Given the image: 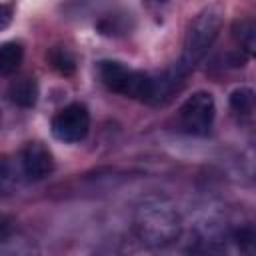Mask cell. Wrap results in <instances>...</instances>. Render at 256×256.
<instances>
[{
    "label": "cell",
    "instance_id": "8",
    "mask_svg": "<svg viewBox=\"0 0 256 256\" xmlns=\"http://www.w3.org/2000/svg\"><path fill=\"white\" fill-rule=\"evenodd\" d=\"M234 38L242 46V50L256 58V18H244L238 20L232 28Z\"/></svg>",
    "mask_w": 256,
    "mask_h": 256
},
{
    "label": "cell",
    "instance_id": "12",
    "mask_svg": "<svg viewBox=\"0 0 256 256\" xmlns=\"http://www.w3.org/2000/svg\"><path fill=\"white\" fill-rule=\"evenodd\" d=\"M232 242L236 244V248L240 252H246V254H256V228L252 226H242V228H236L232 234H230Z\"/></svg>",
    "mask_w": 256,
    "mask_h": 256
},
{
    "label": "cell",
    "instance_id": "1",
    "mask_svg": "<svg viewBox=\"0 0 256 256\" xmlns=\"http://www.w3.org/2000/svg\"><path fill=\"white\" fill-rule=\"evenodd\" d=\"M134 230L144 244L164 248L178 240L182 220L170 202L162 198H146L134 212Z\"/></svg>",
    "mask_w": 256,
    "mask_h": 256
},
{
    "label": "cell",
    "instance_id": "5",
    "mask_svg": "<svg viewBox=\"0 0 256 256\" xmlns=\"http://www.w3.org/2000/svg\"><path fill=\"white\" fill-rule=\"evenodd\" d=\"M20 168L28 180H44L54 172V156L42 142H28L20 152Z\"/></svg>",
    "mask_w": 256,
    "mask_h": 256
},
{
    "label": "cell",
    "instance_id": "2",
    "mask_svg": "<svg viewBox=\"0 0 256 256\" xmlns=\"http://www.w3.org/2000/svg\"><path fill=\"white\" fill-rule=\"evenodd\" d=\"M222 22H224V12L220 6H208L192 18L186 30L182 54L174 64L178 72L186 76L204 60V56L208 54V50L212 48V44L216 42L222 30Z\"/></svg>",
    "mask_w": 256,
    "mask_h": 256
},
{
    "label": "cell",
    "instance_id": "10",
    "mask_svg": "<svg viewBox=\"0 0 256 256\" xmlns=\"http://www.w3.org/2000/svg\"><path fill=\"white\" fill-rule=\"evenodd\" d=\"M46 58H48L50 66H52L56 72L64 74V76H70V74L76 70V60H74V56L70 54V50L64 48V46H54V48H50L48 54H46Z\"/></svg>",
    "mask_w": 256,
    "mask_h": 256
},
{
    "label": "cell",
    "instance_id": "7",
    "mask_svg": "<svg viewBox=\"0 0 256 256\" xmlns=\"http://www.w3.org/2000/svg\"><path fill=\"white\" fill-rule=\"evenodd\" d=\"M8 98L12 104L20 106V108H32L38 102V84L34 78H18L12 80L8 86Z\"/></svg>",
    "mask_w": 256,
    "mask_h": 256
},
{
    "label": "cell",
    "instance_id": "6",
    "mask_svg": "<svg viewBox=\"0 0 256 256\" xmlns=\"http://www.w3.org/2000/svg\"><path fill=\"white\" fill-rule=\"evenodd\" d=\"M130 74H132V68H126L122 62H116V60H102L98 64V76H100L102 84L108 90L118 92L122 96L126 94Z\"/></svg>",
    "mask_w": 256,
    "mask_h": 256
},
{
    "label": "cell",
    "instance_id": "11",
    "mask_svg": "<svg viewBox=\"0 0 256 256\" xmlns=\"http://www.w3.org/2000/svg\"><path fill=\"white\" fill-rule=\"evenodd\" d=\"M230 108L236 114H250L256 108V94L250 88H236L230 94Z\"/></svg>",
    "mask_w": 256,
    "mask_h": 256
},
{
    "label": "cell",
    "instance_id": "9",
    "mask_svg": "<svg viewBox=\"0 0 256 256\" xmlns=\"http://www.w3.org/2000/svg\"><path fill=\"white\" fill-rule=\"evenodd\" d=\"M22 58H24V48L20 42H16V40L4 42L0 46V72L4 76H10L12 72L18 70Z\"/></svg>",
    "mask_w": 256,
    "mask_h": 256
},
{
    "label": "cell",
    "instance_id": "14",
    "mask_svg": "<svg viewBox=\"0 0 256 256\" xmlns=\"http://www.w3.org/2000/svg\"><path fill=\"white\" fill-rule=\"evenodd\" d=\"M158 2H166V0H158Z\"/></svg>",
    "mask_w": 256,
    "mask_h": 256
},
{
    "label": "cell",
    "instance_id": "4",
    "mask_svg": "<svg viewBox=\"0 0 256 256\" xmlns=\"http://www.w3.org/2000/svg\"><path fill=\"white\" fill-rule=\"evenodd\" d=\"M90 130V112L84 104L72 102L52 118V134L60 142H80Z\"/></svg>",
    "mask_w": 256,
    "mask_h": 256
},
{
    "label": "cell",
    "instance_id": "13",
    "mask_svg": "<svg viewBox=\"0 0 256 256\" xmlns=\"http://www.w3.org/2000/svg\"><path fill=\"white\" fill-rule=\"evenodd\" d=\"M10 16H12V6L10 4H2V28H6L8 26V22H10Z\"/></svg>",
    "mask_w": 256,
    "mask_h": 256
},
{
    "label": "cell",
    "instance_id": "3",
    "mask_svg": "<svg viewBox=\"0 0 256 256\" xmlns=\"http://www.w3.org/2000/svg\"><path fill=\"white\" fill-rule=\"evenodd\" d=\"M216 116V104L210 92H194L178 110V124L186 134L204 136L210 132Z\"/></svg>",
    "mask_w": 256,
    "mask_h": 256
}]
</instances>
